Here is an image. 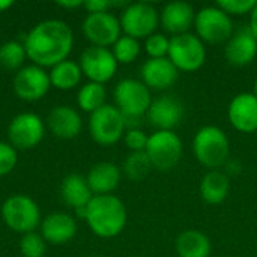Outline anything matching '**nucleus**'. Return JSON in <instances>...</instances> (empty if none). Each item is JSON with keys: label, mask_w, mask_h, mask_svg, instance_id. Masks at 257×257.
<instances>
[{"label": "nucleus", "mask_w": 257, "mask_h": 257, "mask_svg": "<svg viewBox=\"0 0 257 257\" xmlns=\"http://www.w3.org/2000/svg\"><path fill=\"white\" fill-rule=\"evenodd\" d=\"M140 74H142V81L149 89H155V90L170 89L179 77V71L169 60V57L148 59L142 66Z\"/></svg>", "instance_id": "19"}, {"label": "nucleus", "mask_w": 257, "mask_h": 257, "mask_svg": "<svg viewBox=\"0 0 257 257\" xmlns=\"http://www.w3.org/2000/svg\"><path fill=\"white\" fill-rule=\"evenodd\" d=\"M2 217L9 229L24 235L33 232L41 221L38 205L26 196L9 197L2 206Z\"/></svg>", "instance_id": "10"}, {"label": "nucleus", "mask_w": 257, "mask_h": 257, "mask_svg": "<svg viewBox=\"0 0 257 257\" xmlns=\"http://www.w3.org/2000/svg\"><path fill=\"white\" fill-rule=\"evenodd\" d=\"M17 164V152L15 148L0 142V176L8 175Z\"/></svg>", "instance_id": "35"}, {"label": "nucleus", "mask_w": 257, "mask_h": 257, "mask_svg": "<svg viewBox=\"0 0 257 257\" xmlns=\"http://www.w3.org/2000/svg\"><path fill=\"white\" fill-rule=\"evenodd\" d=\"M122 169L130 181L139 182V181H143L154 167L146 152H131L123 161Z\"/></svg>", "instance_id": "28"}, {"label": "nucleus", "mask_w": 257, "mask_h": 257, "mask_svg": "<svg viewBox=\"0 0 257 257\" xmlns=\"http://www.w3.org/2000/svg\"><path fill=\"white\" fill-rule=\"evenodd\" d=\"M44 137V122L33 113H21L9 125V140L18 149H32Z\"/></svg>", "instance_id": "15"}, {"label": "nucleus", "mask_w": 257, "mask_h": 257, "mask_svg": "<svg viewBox=\"0 0 257 257\" xmlns=\"http://www.w3.org/2000/svg\"><path fill=\"white\" fill-rule=\"evenodd\" d=\"M194 29L200 41L211 45L227 42L235 32L232 17H229L217 5L205 6L196 14Z\"/></svg>", "instance_id": "5"}, {"label": "nucleus", "mask_w": 257, "mask_h": 257, "mask_svg": "<svg viewBox=\"0 0 257 257\" xmlns=\"http://www.w3.org/2000/svg\"><path fill=\"white\" fill-rule=\"evenodd\" d=\"M184 111V104L178 98L172 95H163L157 99H152V104L146 113V119L152 126L157 128V131H173V128L181 123Z\"/></svg>", "instance_id": "13"}, {"label": "nucleus", "mask_w": 257, "mask_h": 257, "mask_svg": "<svg viewBox=\"0 0 257 257\" xmlns=\"http://www.w3.org/2000/svg\"><path fill=\"white\" fill-rule=\"evenodd\" d=\"M86 209V221L99 238H114L126 226V208L113 194L93 196Z\"/></svg>", "instance_id": "2"}, {"label": "nucleus", "mask_w": 257, "mask_h": 257, "mask_svg": "<svg viewBox=\"0 0 257 257\" xmlns=\"http://www.w3.org/2000/svg\"><path fill=\"white\" fill-rule=\"evenodd\" d=\"M226 60L233 66H247L257 56V39L248 26H242L233 32L232 38L226 42Z\"/></svg>", "instance_id": "17"}, {"label": "nucleus", "mask_w": 257, "mask_h": 257, "mask_svg": "<svg viewBox=\"0 0 257 257\" xmlns=\"http://www.w3.org/2000/svg\"><path fill=\"white\" fill-rule=\"evenodd\" d=\"M89 131L92 139L101 146L116 145L125 134L123 116L117 107L105 104L90 114Z\"/></svg>", "instance_id": "9"}, {"label": "nucleus", "mask_w": 257, "mask_h": 257, "mask_svg": "<svg viewBox=\"0 0 257 257\" xmlns=\"http://www.w3.org/2000/svg\"><path fill=\"white\" fill-rule=\"evenodd\" d=\"M128 3H117V2H108V0H89L84 2L83 6L89 11V14H98V12H108L113 6H122Z\"/></svg>", "instance_id": "36"}, {"label": "nucleus", "mask_w": 257, "mask_h": 257, "mask_svg": "<svg viewBox=\"0 0 257 257\" xmlns=\"http://www.w3.org/2000/svg\"><path fill=\"white\" fill-rule=\"evenodd\" d=\"M224 167H226V175L229 176V175H238V173H241V164L236 161V160H227V163L224 164Z\"/></svg>", "instance_id": "37"}, {"label": "nucleus", "mask_w": 257, "mask_h": 257, "mask_svg": "<svg viewBox=\"0 0 257 257\" xmlns=\"http://www.w3.org/2000/svg\"><path fill=\"white\" fill-rule=\"evenodd\" d=\"M86 179L93 196H105L117 188L120 182V169L113 163H98L90 169Z\"/></svg>", "instance_id": "22"}, {"label": "nucleus", "mask_w": 257, "mask_h": 257, "mask_svg": "<svg viewBox=\"0 0 257 257\" xmlns=\"http://www.w3.org/2000/svg\"><path fill=\"white\" fill-rule=\"evenodd\" d=\"M149 136L140 128V130H130L125 131V145L131 152H145L148 146Z\"/></svg>", "instance_id": "34"}, {"label": "nucleus", "mask_w": 257, "mask_h": 257, "mask_svg": "<svg viewBox=\"0 0 257 257\" xmlns=\"http://www.w3.org/2000/svg\"><path fill=\"white\" fill-rule=\"evenodd\" d=\"M75 232V220L71 215L62 212H54L48 215L41 226V235L50 244H66L74 238Z\"/></svg>", "instance_id": "20"}, {"label": "nucleus", "mask_w": 257, "mask_h": 257, "mask_svg": "<svg viewBox=\"0 0 257 257\" xmlns=\"http://www.w3.org/2000/svg\"><path fill=\"white\" fill-rule=\"evenodd\" d=\"M248 27H250L251 33L254 35V38L257 39V3L256 6H254V9L250 14V24H248Z\"/></svg>", "instance_id": "38"}, {"label": "nucleus", "mask_w": 257, "mask_h": 257, "mask_svg": "<svg viewBox=\"0 0 257 257\" xmlns=\"http://www.w3.org/2000/svg\"><path fill=\"white\" fill-rule=\"evenodd\" d=\"M81 68L78 63L72 62V60H63L59 65L53 66L50 75V81L51 86L62 89V90H68L75 87L80 80H81Z\"/></svg>", "instance_id": "26"}, {"label": "nucleus", "mask_w": 257, "mask_h": 257, "mask_svg": "<svg viewBox=\"0 0 257 257\" xmlns=\"http://www.w3.org/2000/svg\"><path fill=\"white\" fill-rule=\"evenodd\" d=\"M193 154L202 166L217 170L229 160V139L221 128L206 125L200 128L193 139Z\"/></svg>", "instance_id": "3"}, {"label": "nucleus", "mask_w": 257, "mask_h": 257, "mask_svg": "<svg viewBox=\"0 0 257 257\" xmlns=\"http://www.w3.org/2000/svg\"><path fill=\"white\" fill-rule=\"evenodd\" d=\"M230 125L245 134L257 133V98L253 92L238 93L227 107Z\"/></svg>", "instance_id": "16"}, {"label": "nucleus", "mask_w": 257, "mask_h": 257, "mask_svg": "<svg viewBox=\"0 0 257 257\" xmlns=\"http://www.w3.org/2000/svg\"><path fill=\"white\" fill-rule=\"evenodd\" d=\"M62 199L74 209L86 208L93 197L87 179L81 175H69L62 182Z\"/></svg>", "instance_id": "24"}, {"label": "nucleus", "mask_w": 257, "mask_h": 257, "mask_svg": "<svg viewBox=\"0 0 257 257\" xmlns=\"http://www.w3.org/2000/svg\"><path fill=\"white\" fill-rule=\"evenodd\" d=\"M253 93L256 95V98H257V78H256V81H254V87H253Z\"/></svg>", "instance_id": "42"}, {"label": "nucleus", "mask_w": 257, "mask_h": 257, "mask_svg": "<svg viewBox=\"0 0 257 257\" xmlns=\"http://www.w3.org/2000/svg\"><path fill=\"white\" fill-rule=\"evenodd\" d=\"M71 27L60 20H47L36 24L24 38L26 54L38 66H56L66 60L72 50Z\"/></svg>", "instance_id": "1"}, {"label": "nucleus", "mask_w": 257, "mask_h": 257, "mask_svg": "<svg viewBox=\"0 0 257 257\" xmlns=\"http://www.w3.org/2000/svg\"><path fill=\"white\" fill-rule=\"evenodd\" d=\"M50 75L38 65L21 68L14 78V90L24 101H38L50 89Z\"/></svg>", "instance_id": "14"}, {"label": "nucleus", "mask_w": 257, "mask_h": 257, "mask_svg": "<svg viewBox=\"0 0 257 257\" xmlns=\"http://www.w3.org/2000/svg\"><path fill=\"white\" fill-rule=\"evenodd\" d=\"M12 5H14L12 0H0V12L5 11V9H8V8H11Z\"/></svg>", "instance_id": "40"}, {"label": "nucleus", "mask_w": 257, "mask_h": 257, "mask_svg": "<svg viewBox=\"0 0 257 257\" xmlns=\"http://www.w3.org/2000/svg\"><path fill=\"white\" fill-rule=\"evenodd\" d=\"M142 51V47H140V42L131 36H120L116 44L113 45V56L114 59L117 60V63H123V65H128V63H133L139 54Z\"/></svg>", "instance_id": "29"}, {"label": "nucleus", "mask_w": 257, "mask_h": 257, "mask_svg": "<svg viewBox=\"0 0 257 257\" xmlns=\"http://www.w3.org/2000/svg\"><path fill=\"white\" fill-rule=\"evenodd\" d=\"M230 191V179L221 170H209L200 181V196L208 205H220Z\"/></svg>", "instance_id": "23"}, {"label": "nucleus", "mask_w": 257, "mask_h": 257, "mask_svg": "<svg viewBox=\"0 0 257 257\" xmlns=\"http://www.w3.org/2000/svg\"><path fill=\"white\" fill-rule=\"evenodd\" d=\"M117 60L113 51L102 47H89L81 53L80 68L81 72L93 83L104 84L110 81L117 71Z\"/></svg>", "instance_id": "11"}, {"label": "nucleus", "mask_w": 257, "mask_h": 257, "mask_svg": "<svg viewBox=\"0 0 257 257\" xmlns=\"http://www.w3.org/2000/svg\"><path fill=\"white\" fill-rule=\"evenodd\" d=\"M81 125L80 114L68 105L56 107L48 114V128L60 139L68 140L77 137L81 131Z\"/></svg>", "instance_id": "21"}, {"label": "nucleus", "mask_w": 257, "mask_h": 257, "mask_svg": "<svg viewBox=\"0 0 257 257\" xmlns=\"http://www.w3.org/2000/svg\"><path fill=\"white\" fill-rule=\"evenodd\" d=\"M20 250L24 257H44L45 254V239L42 235L35 232L26 233L21 239Z\"/></svg>", "instance_id": "32"}, {"label": "nucleus", "mask_w": 257, "mask_h": 257, "mask_svg": "<svg viewBox=\"0 0 257 257\" xmlns=\"http://www.w3.org/2000/svg\"><path fill=\"white\" fill-rule=\"evenodd\" d=\"M84 2L81 0H74V2H57L59 6H63V8H68V9H74V8H78V6H83Z\"/></svg>", "instance_id": "39"}, {"label": "nucleus", "mask_w": 257, "mask_h": 257, "mask_svg": "<svg viewBox=\"0 0 257 257\" xmlns=\"http://www.w3.org/2000/svg\"><path fill=\"white\" fill-rule=\"evenodd\" d=\"M182 140L173 131H155L149 136L146 155L149 157L152 167L161 172H169L178 166L182 157Z\"/></svg>", "instance_id": "7"}, {"label": "nucleus", "mask_w": 257, "mask_h": 257, "mask_svg": "<svg viewBox=\"0 0 257 257\" xmlns=\"http://www.w3.org/2000/svg\"><path fill=\"white\" fill-rule=\"evenodd\" d=\"M83 33L93 44V47L107 48L114 45L122 36V27L117 17L111 12L89 14L83 21Z\"/></svg>", "instance_id": "12"}, {"label": "nucleus", "mask_w": 257, "mask_h": 257, "mask_svg": "<svg viewBox=\"0 0 257 257\" xmlns=\"http://www.w3.org/2000/svg\"><path fill=\"white\" fill-rule=\"evenodd\" d=\"M120 27L126 36L134 39H146L155 33L160 26V12L146 2L128 3L120 14Z\"/></svg>", "instance_id": "6"}, {"label": "nucleus", "mask_w": 257, "mask_h": 257, "mask_svg": "<svg viewBox=\"0 0 257 257\" xmlns=\"http://www.w3.org/2000/svg\"><path fill=\"white\" fill-rule=\"evenodd\" d=\"M105 96H107V92H105L104 84L89 81L78 92V105L80 108L92 114L93 111L105 105Z\"/></svg>", "instance_id": "27"}, {"label": "nucleus", "mask_w": 257, "mask_h": 257, "mask_svg": "<svg viewBox=\"0 0 257 257\" xmlns=\"http://www.w3.org/2000/svg\"><path fill=\"white\" fill-rule=\"evenodd\" d=\"M75 214L80 217V218H84L86 220V214H87V209L86 208H78V209H75Z\"/></svg>", "instance_id": "41"}, {"label": "nucleus", "mask_w": 257, "mask_h": 257, "mask_svg": "<svg viewBox=\"0 0 257 257\" xmlns=\"http://www.w3.org/2000/svg\"><path fill=\"white\" fill-rule=\"evenodd\" d=\"M196 14L197 12L193 5L187 2H170L164 5L160 12V24L164 32L172 36L188 33V30L194 26Z\"/></svg>", "instance_id": "18"}, {"label": "nucleus", "mask_w": 257, "mask_h": 257, "mask_svg": "<svg viewBox=\"0 0 257 257\" xmlns=\"http://www.w3.org/2000/svg\"><path fill=\"white\" fill-rule=\"evenodd\" d=\"M169 60L182 72H196L206 62V48L194 33H182L170 38Z\"/></svg>", "instance_id": "4"}, {"label": "nucleus", "mask_w": 257, "mask_h": 257, "mask_svg": "<svg viewBox=\"0 0 257 257\" xmlns=\"http://www.w3.org/2000/svg\"><path fill=\"white\" fill-rule=\"evenodd\" d=\"M175 248L179 257H209L212 245L205 233L191 229L176 238Z\"/></svg>", "instance_id": "25"}, {"label": "nucleus", "mask_w": 257, "mask_h": 257, "mask_svg": "<svg viewBox=\"0 0 257 257\" xmlns=\"http://www.w3.org/2000/svg\"><path fill=\"white\" fill-rule=\"evenodd\" d=\"M170 47V38H167L164 33H154L149 38L145 39V51L149 56V59H163L167 57Z\"/></svg>", "instance_id": "31"}, {"label": "nucleus", "mask_w": 257, "mask_h": 257, "mask_svg": "<svg viewBox=\"0 0 257 257\" xmlns=\"http://www.w3.org/2000/svg\"><path fill=\"white\" fill-rule=\"evenodd\" d=\"M26 48L17 41L5 42L0 47V66L5 69H18L26 59Z\"/></svg>", "instance_id": "30"}, {"label": "nucleus", "mask_w": 257, "mask_h": 257, "mask_svg": "<svg viewBox=\"0 0 257 257\" xmlns=\"http://www.w3.org/2000/svg\"><path fill=\"white\" fill-rule=\"evenodd\" d=\"M256 3L257 0H218L217 6L221 11H224L229 17H232V15L241 17V15L251 14Z\"/></svg>", "instance_id": "33"}, {"label": "nucleus", "mask_w": 257, "mask_h": 257, "mask_svg": "<svg viewBox=\"0 0 257 257\" xmlns=\"http://www.w3.org/2000/svg\"><path fill=\"white\" fill-rule=\"evenodd\" d=\"M114 101L122 114L146 117L152 104V95L151 89L142 80L123 78L114 87Z\"/></svg>", "instance_id": "8"}]
</instances>
